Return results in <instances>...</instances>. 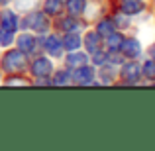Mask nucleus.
<instances>
[{
  "label": "nucleus",
  "mask_w": 155,
  "mask_h": 151,
  "mask_svg": "<svg viewBox=\"0 0 155 151\" xmlns=\"http://www.w3.org/2000/svg\"><path fill=\"white\" fill-rule=\"evenodd\" d=\"M18 45H20V49H22L24 53H30V51L35 49V39L26 34V35H22V38L18 39Z\"/></svg>",
  "instance_id": "obj_9"
},
{
  "label": "nucleus",
  "mask_w": 155,
  "mask_h": 151,
  "mask_svg": "<svg viewBox=\"0 0 155 151\" xmlns=\"http://www.w3.org/2000/svg\"><path fill=\"white\" fill-rule=\"evenodd\" d=\"M55 83L59 84V83H69V79H67V75H57V79H55Z\"/></svg>",
  "instance_id": "obj_22"
},
{
  "label": "nucleus",
  "mask_w": 155,
  "mask_h": 151,
  "mask_svg": "<svg viewBox=\"0 0 155 151\" xmlns=\"http://www.w3.org/2000/svg\"><path fill=\"white\" fill-rule=\"evenodd\" d=\"M122 41H124V38H122V35H118V34H110L108 35V47L110 49H118V47L122 45Z\"/></svg>",
  "instance_id": "obj_15"
},
{
  "label": "nucleus",
  "mask_w": 155,
  "mask_h": 151,
  "mask_svg": "<svg viewBox=\"0 0 155 151\" xmlns=\"http://www.w3.org/2000/svg\"><path fill=\"white\" fill-rule=\"evenodd\" d=\"M28 65V59L24 53L20 51H10L6 57H4V69L6 71H20Z\"/></svg>",
  "instance_id": "obj_1"
},
{
  "label": "nucleus",
  "mask_w": 155,
  "mask_h": 151,
  "mask_svg": "<svg viewBox=\"0 0 155 151\" xmlns=\"http://www.w3.org/2000/svg\"><path fill=\"white\" fill-rule=\"evenodd\" d=\"M6 2H10V0H0V4H6Z\"/></svg>",
  "instance_id": "obj_24"
},
{
  "label": "nucleus",
  "mask_w": 155,
  "mask_h": 151,
  "mask_svg": "<svg viewBox=\"0 0 155 151\" xmlns=\"http://www.w3.org/2000/svg\"><path fill=\"white\" fill-rule=\"evenodd\" d=\"M92 77H94L92 69L83 67V69H79V71H75V80H77V83H81V84H84V83H92Z\"/></svg>",
  "instance_id": "obj_8"
},
{
  "label": "nucleus",
  "mask_w": 155,
  "mask_h": 151,
  "mask_svg": "<svg viewBox=\"0 0 155 151\" xmlns=\"http://www.w3.org/2000/svg\"><path fill=\"white\" fill-rule=\"evenodd\" d=\"M31 71H34V75L47 77L51 73V63L45 59V57H38V59L31 63Z\"/></svg>",
  "instance_id": "obj_3"
},
{
  "label": "nucleus",
  "mask_w": 155,
  "mask_h": 151,
  "mask_svg": "<svg viewBox=\"0 0 155 151\" xmlns=\"http://www.w3.org/2000/svg\"><path fill=\"white\" fill-rule=\"evenodd\" d=\"M38 0H16V8L18 10H30V8L35 6Z\"/></svg>",
  "instance_id": "obj_20"
},
{
  "label": "nucleus",
  "mask_w": 155,
  "mask_h": 151,
  "mask_svg": "<svg viewBox=\"0 0 155 151\" xmlns=\"http://www.w3.org/2000/svg\"><path fill=\"white\" fill-rule=\"evenodd\" d=\"M0 18H2V26L4 30H10V31H16V16L12 14V12H2L0 14Z\"/></svg>",
  "instance_id": "obj_10"
},
{
  "label": "nucleus",
  "mask_w": 155,
  "mask_h": 151,
  "mask_svg": "<svg viewBox=\"0 0 155 151\" xmlns=\"http://www.w3.org/2000/svg\"><path fill=\"white\" fill-rule=\"evenodd\" d=\"M63 30L77 31V30H79V22H75V20H63Z\"/></svg>",
  "instance_id": "obj_21"
},
{
  "label": "nucleus",
  "mask_w": 155,
  "mask_h": 151,
  "mask_svg": "<svg viewBox=\"0 0 155 151\" xmlns=\"http://www.w3.org/2000/svg\"><path fill=\"white\" fill-rule=\"evenodd\" d=\"M12 38H14V31L10 30H0V45H8V43L12 41Z\"/></svg>",
  "instance_id": "obj_17"
},
{
  "label": "nucleus",
  "mask_w": 155,
  "mask_h": 151,
  "mask_svg": "<svg viewBox=\"0 0 155 151\" xmlns=\"http://www.w3.org/2000/svg\"><path fill=\"white\" fill-rule=\"evenodd\" d=\"M114 31V28H112V22H108V20H104V22H100V28H98V34H102L108 38L110 34Z\"/></svg>",
  "instance_id": "obj_19"
},
{
  "label": "nucleus",
  "mask_w": 155,
  "mask_h": 151,
  "mask_svg": "<svg viewBox=\"0 0 155 151\" xmlns=\"http://www.w3.org/2000/svg\"><path fill=\"white\" fill-rule=\"evenodd\" d=\"M63 45L67 47V49H75V47H79V45H81V38L77 35V31H75V34L71 31V34L65 38V43H63Z\"/></svg>",
  "instance_id": "obj_12"
},
{
  "label": "nucleus",
  "mask_w": 155,
  "mask_h": 151,
  "mask_svg": "<svg viewBox=\"0 0 155 151\" xmlns=\"http://www.w3.org/2000/svg\"><path fill=\"white\" fill-rule=\"evenodd\" d=\"M26 24H28V28L38 30V31H45L47 30V18H45L43 12H31V14L26 18Z\"/></svg>",
  "instance_id": "obj_2"
},
{
  "label": "nucleus",
  "mask_w": 155,
  "mask_h": 151,
  "mask_svg": "<svg viewBox=\"0 0 155 151\" xmlns=\"http://www.w3.org/2000/svg\"><path fill=\"white\" fill-rule=\"evenodd\" d=\"M84 63H87V57H84L83 53H77V55L73 53V55L67 57V65L69 67H77V65H84Z\"/></svg>",
  "instance_id": "obj_13"
},
{
  "label": "nucleus",
  "mask_w": 155,
  "mask_h": 151,
  "mask_svg": "<svg viewBox=\"0 0 155 151\" xmlns=\"http://www.w3.org/2000/svg\"><path fill=\"white\" fill-rule=\"evenodd\" d=\"M87 47L91 51H98V47H100V41H98V34H87Z\"/></svg>",
  "instance_id": "obj_14"
},
{
  "label": "nucleus",
  "mask_w": 155,
  "mask_h": 151,
  "mask_svg": "<svg viewBox=\"0 0 155 151\" xmlns=\"http://www.w3.org/2000/svg\"><path fill=\"white\" fill-rule=\"evenodd\" d=\"M61 10V0H45V12L47 14H57Z\"/></svg>",
  "instance_id": "obj_16"
},
{
  "label": "nucleus",
  "mask_w": 155,
  "mask_h": 151,
  "mask_svg": "<svg viewBox=\"0 0 155 151\" xmlns=\"http://www.w3.org/2000/svg\"><path fill=\"white\" fill-rule=\"evenodd\" d=\"M122 51H124L126 57H140L141 53V45L137 39H128V41H122Z\"/></svg>",
  "instance_id": "obj_4"
},
{
  "label": "nucleus",
  "mask_w": 155,
  "mask_h": 151,
  "mask_svg": "<svg viewBox=\"0 0 155 151\" xmlns=\"http://www.w3.org/2000/svg\"><path fill=\"white\" fill-rule=\"evenodd\" d=\"M143 75L147 77V79H155V61L153 59L143 65Z\"/></svg>",
  "instance_id": "obj_18"
},
{
  "label": "nucleus",
  "mask_w": 155,
  "mask_h": 151,
  "mask_svg": "<svg viewBox=\"0 0 155 151\" xmlns=\"http://www.w3.org/2000/svg\"><path fill=\"white\" fill-rule=\"evenodd\" d=\"M43 47H45V51L49 53V55H53V57L61 55V41L55 38V35H49L47 41H43Z\"/></svg>",
  "instance_id": "obj_6"
},
{
  "label": "nucleus",
  "mask_w": 155,
  "mask_h": 151,
  "mask_svg": "<svg viewBox=\"0 0 155 151\" xmlns=\"http://www.w3.org/2000/svg\"><path fill=\"white\" fill-rule=\"evenodd\" d=\"M67 8H69V12H71L73 16H75V14H81V12L84 10V0H69V2H67Z\"/></svg>",
  "instance_id": "obj_11"
},
{
  "label": "nucleus",
  "mask_w": 155,
  "mask_h": 151,
  "mask_svg": "<svg viewBox=\"0 0 155 151\" xmlns=\"http://www.w3.org/2000/svg\"><path fill=\"white\" fill-rule=\"evenodd\" d=\"M94 63H104V53H96L94 55Z\"/></svg>",
  "instance_id": "obj_23"
},
{
  "label": "nucleus",
  "mask_w": 155,
  "mask_h": 151,
  "mask_svg": "<svg viewBox=\"0 0 155 151\" xmlns=\"http://www.w3.org/2000/svg\"><path fill=\"white\" fill-rule=\"evenodd\" d=\"M140 65H136V63H130V65H126L124 69H122V77H124L126 80H130V83H136L137 79H140Z\"/></svg>",
  "instance_id": "obj_5"
},
{
  "label": "nucleus",
  "mask_w": 155,
  "mask_h": 151,
  "mask_svg": "<svg viewBox=\"0 0 155 151\" xmlns=\"http://www.w3.org/2000/svg\"><path fill=\"white\" fill-rule=\"evenodd\" d=\"M151 53H153V55H155V45H153V47H151Z\"/></svg>",
  "instance_id": "obj_25"
},
{
  "label": "nucleus",
  "mask_w": 155,
  "mask_h": 151,
  "mask_svg": "<svg viewBox=\"0 0 155 151\" xmlns=\"http://www.w3.org/2000/svg\"><path fill=\"white\" fill-rule=\"evenodd\" d=\"M122 10L126 14H140L143 10V2L141 0H122Z\"/></svg>",
  "instance_id": "obj_7"
}]
</instances>
